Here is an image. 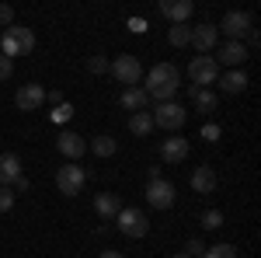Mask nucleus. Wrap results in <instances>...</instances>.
<instances>
[{"instance_id":"obj_29","label":"nucleus","mask_w":261,"mask_h":258,"mask_svg":"<svg viewBox=\"0 0 261 258\" xmlns=\"http://www.w3.org/2000/svg\"><path fill=\"white\" fill-rule=\"evenodd\" d=\"M87 70H91V74H105V70H108V60H105V56H91V60H87Z\"/></svg>"},{"instance_id":"obj_33","label":"nucleus","mask_w":261,"mask_h":258,"mask_svg":"<svg viewBox=\"0 0 261 258\" xmlns=\"http://www.w3.org/2000/svg\"><path fill=\"white\" fill-rule=\"evenodd\" d=\"M70 115H73V108H70V105H60V108L53 112V119H56V122H66Z\"/></svg>"},{"instance_id":"obj_22","label":"nucleus","mask_w":261,"mask_h":258,"mask_svg":"<svg viewBox=\"0 0 261 258\" xmlns=\"http://www.w3.org/2000/svg\"><path fill=\"white\" fill-rule=\"evenodd\" d=\"M129 133L133 136H150L153 133V115L150 112H133L129 115Z\"/></svg>"},{"instance_id":"obj_27","label":"nucleus","mask_w":261,"mask_h":258,"mask_svg":"<svg viewBox=\"0 0 261 258\" xmlns=\"http://www.w3.org/2000/svg\"><path fill=\"white\" fill-rule=\"evenodd\" d=\"M14 206V189L11 185H0V213H7Z\"/></svg>"},{"instance_id":"obj_39","label":"nucleus","mask_w":261,"mask_h":258,"mask_svg":"<svg viewBox=\"0 0 261 258\" xmlns=\"http://www.w3.org/2000/svg\"><path fill=\"white\" fill-rule=\"evenodd\" d=\"M174 258H188V255H185V251H178V255H174Z\"/></svg>"},{"instance_id":"obj_25","label":"nucleus","mask_w":261,"mask_h":258,"mask_svg":"<svg viewBox=\"0 0 261 258\" xmlns=\"http://www.w3.org/2000/svg\"><path fill=\"white\" fill-rule=\"evenodd\" d=\"M202 258H237V248L233 244H213V248H205Z\"/></svg>"},{"instance_id":"obj_16","label":"nucleus","mask_w":261,"mask_h":258,"mask_svg":"<svg viewBox=\"0 0 261 258\" xmlns=\"http://www.w3.org/2000/svg\"><path fill=\"white\" fill-rule=\"evenodd\" d=\"M192 189L199 192V196H213V189H216V171L209 168V164H202L192 171Z\"/></svg>"},{"instance_id":"obj_1","label":"nucleus","mask_w":261,"mask_h":258,"mask_svg":"<svg viewBox=\"0 0 261 258\" xmlns=\"http://www.w3.org/2000/svg\"><path fill=\"white\" fill-rule=\"evenodd\" d=\"M181 87V74L174 63H157L150 74H146V98H157V105H164V101H174V95H178Z\"/></svg>"},{"instance_id":"obj_12","label":"nucleus","mask_w":261,"mask_h":258,"mask_svg":"<svg viewBox=\"0 0 261 258\" xmlns=\"http://www.w3.org/2000/svg\"><path fill=\"white\" fill-rule=\"evenodd\" d=\"M216 42H220V32H216L213 25H199V28H192V42H188V45H195L202 56H209V53L216 49Z\"/></svg>"},{"instance_id":"obj_37","label":"nucleus","mask_w":261,"mask_h":258,"mask_svg":"<svg viewBox=\"0 0 261 258\" xmlns=\"http://www.w3.org/2000/svg\"><path fill=\"white\" fill-rule=\"evenodd\" d=\"M14 189H18V192H28V189H32V181H28V178H24V175H21V178L14 181Z\"/></svg>"},{"instance_id":"obj_26","label":"nucleus","mask_w":261,"mask_h":258,"mask_svg":"<svg viewBox=\"0 0 261 258\" xmlns=\"http://www.w3.org/2000/svg\"><path fill=\"white\" fill-rule=\"evenodd\" d=\"M202 227H205V230H216V227H223V213H220V209L202 213Z\"/></svg>"},{"instance_id":"obj_7","label":"nucleus","mask_w":261,"mask_h":258,"mask_svg":"<svg viewBox=\"0 0 261 258\" xmlns=\"http://www.w3.org/2000/svg\"><path fill=\"white\" fill-rule=\"evenodd\" d=\"M251 28H254V21H251V14H247V11H226L216 32H226V35H230V42H241Z\"/></svg>"},{"instance_id":"obj_20","label":"nucleus","mask_w":261,"mask_h":258,"mask_svg":"<svg viewBox=\"0 0 261 258\" xmlns=\"http://www.w3.org/2000/svg\"><path fill=\"white\" fill-rule=\"evenodd\" d=\"M122 108H125V112H143V108H146V91H143V87H125V91H122Z\"/></svg>"},{"instance_id":"obj_36","label":"nucleus","mask_w":261,"mask_h":258,"mask_svg":"<svg viewBox=\"0 0 261 258\" xmlns=\"http://www.w3.org/2000/svg\"><path fill=\"white\" fill-rule=\"evenodd\" d=\"M244 39H247V45H258V42H261V35H258V28H251V32H247V35H244Z\"/></svg>"},{"instance_id":"obj_24","label":"nucleus","mask_w":261,"mask_h":258,"mask_svg":"<svg viewBox=\"0 0 261 258\" xmlns=\"http://www.w3.org/2000/svg\"><path fill=\"white\" fill-rule=\"evenodd\" d=\"M91 150H94L98 157H112V154L119 150V143H115L112 136H94L91 139Z\"/></svg>"},{"instance_id":"obj_15","label":"nucleus","mask_w":261,"mask_h":258,"mask_svg":"<svg viewBox=\"0 0 261 258\" xmlns=\"http://www.w3.org/2000/svg\"><path fill=\"white\" fill-rule=\"evenodd\" d=\"M213 60H216V63H226V66H233V70H237V66L247 60V45H244V42H223L220 53H216Z\"/></svg>"},{"instance_id":"obj_3","label":"nucleus","mask_w":261,"mask_h":258,"mask_svg":"<svg viewBox=\"0 0 261 258\" xmlns=\"http://www.w3.org/2000/svg\"><path fill=\"white\" fill-rule=\"evenodd\" d=\"M84 181H87V171H84L81 164H63L60 171H56V189H60V196H81Z\"/></svg>"},{"instance_id":"obj_11","label":"nucleus","mask_w":261,"mask_h":258,"mask_svg":"<svg viewBox=\"0 0 261 258\" xmlns=\"http://www.w3.org/2000/svg\"><path fill=\"white\" fill-rule=\"evenodd\" d=\"M192 11H195L192 0H161V14H164V18H171L174 25H188Z\"/></svg>"},{"instance_id":"obj_19","label":"nucleus","mask_w":261,"mask_h":258,"mask_svg":"<svg viewBox=\"0 0 261 258\" xmlns=\"http://www.w3.org/2000/svg\"><path fill=\"white\" fill-rule=\"evenodd\" d=\"M216 84H220L223 95H241V91H247V74H244V70H230V74H223Z\"/></svg>"},{"instance_id":"obj_17","label":"nucleus","mask_w":261,"mask_h":258,"mask_svg":"<svg viewBox=\"0 0 261 258\" xmlns=\"http://www.w3.org/2000/svg\"><path fill=\"white\" fill-rule=\"evenodd\" d=\"M94 209H98V217H101V220H108V217H119V209H122V199L115 196V192H98V196H94Z\"/></svg>"},{"instance_id":"obj_6","label":"nucleus","mask_w":261,"mask_h":258,"mask_svg":"<svg viewBox=\"0 0 261 258\" xmlns=\"http://www.w3.org/2000/svg\"><path fill=\"white\" fill-rule=\"evenodd\" d=\"M153 115V129L161 126V129H167V133H174V129H181L185 126V105H178V101H164V105H157V112H150Z\"/></svg>"},{"instance_id":"obj_23","label":"nucleus","mask_w":261,"mask_h":258,"mask_svg":"<svg viewBox=\"0 0 261 258\" xmlns=\"http://www.w3.org/2000/svg\"><path fill=\"white\" fill-rule=\"evenodd\" d=\"M167 42H171L174 49H185V45L192 42V28H188V25H171V32H167Z\"/></svg>"},{"instance_id":"obj_38","label":"nucleus","mask_w":261,"mask_h":258,"mask_svg":"<svg viewBox=\"0 0 261 258\" xmlns=\"http://www.w3.org/2000/svg\"><path fill=\"white\" fill-rule=\"evenodd\" d=\"M98 258H122V255H119V251H101Z\"/></svg>"},{"instance_id":"obj_35","label":"nucleus","mask_w":261,"mask_h":258,"mask_svg":"<svg viewBox=\"0 0 261 258\" xmlns=\"http://www.w3.org/2000/svg\"><path fill=\"white\" fill-rule=\"evenodd\" d=\"M45 101H49V105H56V108L66 105V101H63V91H45Z\"/></svg>"},{"instance_id":"obj_4","label":"nucleus","mask_w":261,"mask_h":258,"mask_svg":"<svg viewBox=\"0 0 261 258\" xmlns=\"http://www.w3.org/2000/svg\"><path fill=\"white\" fill-rule=\"evenodd\" d=\"M188 77H192V87H209L220 80V63L213 56H195L188 63Z\"/></svg>"},{"instance_id":"obj_14","label":"nucleus","mask_w":261,"mask_h":258,"mask_svg":"<svg viewBox=\"0 0 261 258\" xmlns=\"http://www.w3.org/2000/svg\"><path fill=\"white\" fill-rule=\"evenodd\" d=\"M56 147H60V154L66 160H77L84 157V150H87V143H84V136H77V133H60V139H56Z\"/></svg>"},{"instance_id":"obj_28","label":"nucleus","mask_w":261,"mask_h":258,"mask_svg":"<svg viewBox=\"0 0 261 258\" xmlns=\"http://www.w3.org/2000/svg\"><path fill=\"white\" fill-rule=\"evenodd\" d=\"M185 255H188V258H202V255H205V244H202L199 238H192L188 244H185Z\"/></svg>"},{"instance_id":"obj_31","label":"nucleus","mask_w":261,"mask_h":258,"mask_svg":"<svg viewBox=\"0 0 261 258\" xmlns=\"http://www.w3.org/2000/svg\"><path fill=\"white\" fill-rule=\"evenodd\" d=\"M202 136L209 139V143H216V139H220V126H216V122H205V126H202Z\"/></svg>"},{"instance_id":"obj_21","label":"nucleus","mask_w":261,"mask_h":258,"mask_svg":"<svg viewBox=\"0 0 261 258\" xmlns=\"http://www.w3.org/2000/svg\"><path fill=\"white\" fill-rule=\"evenodd\" d=\"M188 95H192L199 112H216V101H220L216 91H209V87H188Z\"/></svg>"},{"instance_id":"obj_8","label":"nucleus","mask_w":261,"mask_h":258,"mask_svg":"<svg viewBox=\"0 0 261 258\" xmlns=\"http://www.w3.org/2000/svg\"><path fill=\"white\" fill-rule=\"evenodd\" d=\"M108 70H112V74H115V80H119V84H125V87L140 84V77H143V66H140V60H136V56H115V63H112Z\"/></svg>"},{"instance_id":"obj_34","label":"nucleus","mask_w":261,"mask_h":258,"mask_svg":"<svg viewBox=\"0 0 261 258\" xmlns=\"http://www.w3.org/2000/svg\"><path fill=\"white\" fill-rule=\"evenodd\" d=\"M129 32L143 35V32H146V21H143V18H129Z\"/></svg>"},{"instance_id":"obj_9","label":"nucleus","mask_w":261,"mask_h":258,"mask_svg":"<svg viewBox=\"0 0 261 258\" xmlns=\"http://www.w3.org/2000/svg\"><path fill=\"white\" fill-rule=\"evenodd\" d=\"M14 105H18V112H35L45 105V87L42 84H21L18 95H14Z\"/></svg>"},{"instance_id":"obj_32","label":"nucleus","mask_w":261,"mask_h":258,"mask_svg":"<svg viewBox=\"0 0 261 258\" xmlns=\"http://www.w3.org/2000/svg\"><path fill=\"white\" fill-rule=\"evenodd\" d=\"M11 70H14V60L0 56V80H7V77H11Z\"/></svg>"},{"instance_id":"obj_18","label":"nucleus","mask_w":261,"mask_h":258,"mask_svg":"<svg viewBox=\"0 0 261 258\" xmlns=\"http://www.w3.org/2000/svg\"><path fill=\"white\" fill-rule=\"evenodd\" d=\"M18 178H21L18 154H0V185H14Z\"/></svg>"},{"instance_id":"obj_2","label":"nucleus","mask_w":261,"mask_h":258,"mask_svg":"<svg viewBox=\"0 0 261 258\" xmlns=\"http://www.w3.org/2000/svg\"><path fill=\"white\" fill-rule=\"evenodd\" d=\"M32 49H35V32L32 28H24V25L4 28V35H0V56L14 60V56H28Z\"/></svg>"},{"instance_id":"obj_30","label":"nucleus","mask_w":261,"mask_h":258,"mask_svg":"<svg viewBox=\"0 0 261 258\" xmlns=\"http://www.w3.org/2000/svg\"><path fill=\"white\" fill-rule=\"evenodd\" d=\"M0 25H4V28L14 25V7H11V4H0Z\"/></svg>"},{"instance_id":"obj_13","label":"nucleus","mask_w":261,"mask_h":258,"mask_svg":"<svg viewBox=\"0 0 261 258\" xmlns=\"http://www.w3.org/2000/svg\"><path fill=\"white\" fill-rule=\"evenodd\" d=\"M188 157V139L185 136H167L161 143V160L164 164H181Z\"/></svg>"},{"instance_id":"obj_10","label":"nucleus","mask_w":261,"mask_h":258,"mask_svg":"<svg viewBox=\"0 0 261 258\" xmlns=\"http://www.w3.org/2000/svg\"><path fill=\"white\" fill-rule=\"evenodd\" d=\"M146 202H150L153 209H171V206H174V185L164 181V178L150 181V185H146Z\"/></svg>"},{"instance_id":"obj_5","label":"nucleus","mask_w":261,"mask_h":258,"mask_svg":"<svg viewBox=\"0 0 261 258\" xmlns=\"http://www.w3.org/2000/svg\"><path fill=\"white\" fill-rule=\"evenodd\" d=\"M119 230L122 234H125V238H146V234H150V220H146V213H143V209H133V206H129V209H125V206H122L119 209Z\"/></svg>"}]
</instances>
